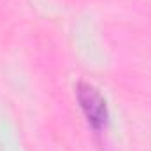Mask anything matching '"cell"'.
I'll use <instances>...</instances> for the list:
<instances>
[{
	"instance_id": "obj_1",
	"label": "cell",
	"mask_w": 151,
	"mask_h": 151,
	"mask_svg": "<svg viewBox=\"0 0 151 151\" xmlns=\"http://www.w3.org/2000/svg\"><path fill=\"white\" fill-rule=\"evenodd\" d=\"M77 100H79V106L86 116L88 123L95 130H100L106 127L107 116H109L107 114V104L95 86H91L88 83H81L77 86Z\"/></svg>"
}]
</instances>
